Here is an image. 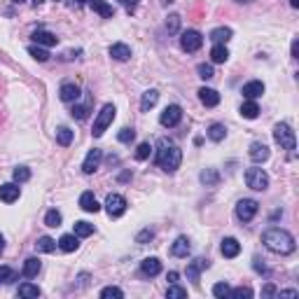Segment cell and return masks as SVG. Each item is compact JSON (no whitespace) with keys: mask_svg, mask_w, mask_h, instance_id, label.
Masks as SVG:
<instances>
[{"mask_svg":"<svg viewBox=\"0 0 299 299\" xmlns=\"http://www.w3.org/2000/svg\"><path fill=\"white\" fill-rule=\"evenodd\" d=\"M87 112H89L87 105H73V112H70V115H73L75 119H87Z\"/></svg>","mask_w":299,"mask_h":299,"instance_id":"c3c4849f","label":"cell"},{"mask_svg":"<svg viewBox=\"0 0 299 299\" xmlns=\"http://www.w3.org/2000/svg\"><path fill=\"white\" fill-rule=\"evenodd\" d=\"M16 294L24 297V299H37L42 294V290L37 288V285H33V283H21L19 290H16Z\"/></svg>","mask_w":299,"mask_h":299,"instance_id":"d4e9b609","label":"cell"},{"mask_svg":"<svg viewBox=\"0 0 299 299\" xmlns=\"http://www.w3.org/2000/svg\"><path fill=\"white\" fill-rule=\"evenodd\" d=\"M178 281V271H171L168 273V283H175Z\"/></svg>","mask_w":299,"mask_h":299,"instance_id":"db71d44e","label":"cell"},{"mask_svg":"<svg viewBox=\"0 0 299 299\" xmlns=\"http://www.w3.org/2000/svg\"><path fill=\"white\" fill-rule=\"evenodd\" d=\"M108 54H110L115 61H129V58H131V47L124 45V42H115V45H110Z\"/></svg>","mask_w":299,"mask_h":299,"instance_id":"e0dca14e","label":"cell"},{"mask_svg":"<svg viewBox=\"0 0 299 299\" xmlns=\"http://www.w3.org/2000/svg\"><path fill=\"white\" fill-rule=\"evenodd\" d=\"M61 213H58L56 208H52V210H47V215H45V225L47 227H61Z\"/></svg>","mask_w":299,"mask_h":299,"instance_id":"d590c367","label":"cell"},{"mask_svg":"<svg viewBox=\"0 0 299 299\" xmlns=\"http://www.w3.org/2000/svg\"><path fill=\"white\" fill-rule=\"evenodd\" d=\"M229 297H234V299H250L252 297V290L250 288H236V290H229Z\"/></svg>","mask_w":299,"mask_h":299,"instance_id":"b9f144b4","label":"cell"},{"mask_svg":"<svg viewBox=\"0 0 299 299\" xmlns=\"http://www.w3.org/2000/svg\"><path fill=\"white\" fill-rule=\"evenodd\" d=\"M150 152H152L150 143H141V145L136 147V159H138V162H145V159L150 157Z\"/></svg>","mask_w":299,"mask_h":299,"instance_id":"ab89813d","label":"cell"},{"mask_svg":"<svg viewBox=\"0 0 299 299\" xmlns=\"http://www.w3.org/2000/svg\"><path fill=\"white\" fill-rule=\"evenodd\" d=\"M40 269H42L40 260H37V257H28L26 262H24V276H26V278H35L37 273H40Z\"/></svg>","mask_w":299,"mask_h":299,"instance_id":"4316f807","label":"cell"},{"mask_svg":"<svg viewBox=\"0 0 299 299\" xmlns=\"http://www.w3.org/2000/svg\"><path fill=\"white\" fill-rule=\"evenodd\" d=\"M56 143L61 147H68L70 143H73V131H70L68 126H58V131H56Z\"/></svg>","mask_w":299,"mask_h":299,"instance_id":"d6a6232c","label":"cell"},{"mask_svg":"<svg viewBox=\"0 0 299 299\" xmlns=\"http://www.w3.org/2000/svg\"><path fill=\"white\" fill-rule=\"evenodd\" d=\"M180 119H183V108L173 103V105H166V108H164L162 117H159V124L171 129V126H178Z\"/></svg>","mask_w":299,"mask_h":299,"instance_id":"ba28073f","label":"cell"},{"mask_svg":"<svg viewBox=\"0 0 299 299\" xmlns=\"http://www.w3.org/2000/svg\"><path fill=\"white\" fill-rule=\"evenodd\" d=\"M79 208H82L84 213H98V210H101V204L96 201L94 192H84V194L79 196Z\"/></svg>","mask_w":299,"mask_h":299,"instance_id":"d6986e66","label":"cell"},{"mask_svg":"<svg viewBox=\"0 0 299 299\" xmlns=\"http://www.w3.org/2000/svg\"><path fill=\"white\" fill-rule=\"evenodd\" d=\"M152 236H154V231H152V229H143L141 234H138L136 241H138V243H145V241H152Z\"/></svg>","mask_w":299,"mask_h":299,"instance_id":"681fc988","label":"cell"},{"mask_svg":"<svg viewBox=\"0 0 299 299\" xmlns=\"http://www.w3.org/2000/svg\"><path fill=\"white\" fill-rule=\"evenodd\" d=\"M273 141L278 143L283 150H288V152H294V147H297L294 131L290 129L288 124H276V126H273Z\"/></svg>","mask_w":299,"mask_h":299,"instance_id":"277c9868","label":"cell"},{"mask_svg":"<svg viewBox=\"0 0 299 299\" xmlns=\"http://www.w3.org/2000/svg\"><path fill=\"white\" fill-rule=\"evenodd\" d=\"M58 98L63 101V103H75V101L79 98V87L73 82H66L61 84V89H58Z\"/></svg>","mask_w":299,"mask_h":299,"instance_id":"5bb4252c","label":"cell"},{"mask_svg":"<svg viewBox=\"0 0 299 299\" xmlns=\"http://www.w3.org/2000/svg\"><path fill=\"white\" fill-rule=\"evenodd\" d=\"M157 101H159V91H157V89L145 91V94H143V98H141V110H143V112L152 110L154 105H157Z\"/></svg>","mask_w":299,"mask_h":299,"instance_id":"484cf974","label":"cell"},{"mask_svg":"<svg viewBox=\"0 0 299 299\" xmlns=\"http://www.w3.org/2000/svg\"><path fill=\"white\" fill-rule=\"evenodd\" d=\"M115 105L112 103H105L103 108H101V112L96 115L94 119V129H91V133H94V138H101L105 131H108V126L112 124V119H115Z\"/></svg>","mask_w":299,"mask_h":299,"instance_id":"3957f363","label":"cell"},{"mask_svg":"<svg viewBox=\"0 0 299 299\" xmlns=\"http://www.w3.org/2000/svg\"><path fill=\"white\" fill-rule=\"evenodd\" d=\"M166 297L168 299H185L187 297V290L180 288V285H175V283H171L168 285V290H166Z\"/></svg>","mask_w":299,"mask_h":299,"instance_id":"8d00e7d4","label":"cell"},{"mask_svg":"<svg viewBox=\"0 0 299 299\" xmlns=\"http://www.w3.org/2000/svg\"><path fill=\"white\" fill-rule=\"evenodd\" d=\"M101 297H103V299H122V297H124V292H122L119 288H115V285H110V288L101 290Z\"/></svg>","mask_w":299,"mask_h":299,"instance_id":"f35d334b","label":"cell"},{"mask_svg":"<svg viewBox=\"0 0 299 299\" xmlns=\"http://www.w3.org/2000/svg\"><path fill=\"white\" fill-rule=\"evenodd\" d=\"M141 271H143V276H147V278H154V276L162 273V262H159L157 257H145L141 262Z\"/></svg>","mask_w":299,"mask_h":299,"instance_id":"2e32d148","label":"cell"},{"mask_svg":"<svg viewBox=\"0 0 299 299\" xmlns=\"http://www.w3.org/2000/svg\"><path fill=\"white\" fill-rule=\"evenodd\" d=\"M248 154H250V159L255 164H264L269 157H271V150H269L264 143H252V145H250V152H248Z\"/></svg>","mask_w":299,"mask_h":299,"instance_id":"9a60e30c","label":"cell"},{"mask_svg":"<svg viewBox=\"0 0 299 299\" xmlns=\"http://www.w3.org/2000/svg\"><path fill=\"white\" fill-rule=\"evenodd\" d=\"M217 180H220V178H217V173H215V171H210V168L201 173V183H204V185H217Z\"/></svg>","mask_w":299,"mask_h":299,"instance_id":"f6af8a7d","label":"cell"},{"mask_svg":"<svg viewBox=\"0 0 299 299\" xmlns=\"http://www.w3.org/2000/svg\"><path fill=\"white\" fill-rule=\"evenodd\" d=\"M105 210L110 217H122L126 213V199L122 194H108L105 196Z\"/></svg>","mask_w":299,"mask_h":299,"instance_id":"9c48e42d","label":"cell"},{"mask_svg":"<svg viewBox=\"0 0 299 299\" xmlns=\"http://www.w3.org/2000/svg\"><path fill=\"white\" fill-rule=\"evenodd\" d=\"M5 250V238H3V234H0V252Z\"/></svg>","mask_w":299,"mask_h":299,"instance_id":"9f6ffc18","label":"cell"},{"mask_svg":"<svg viewBox=\"0 0 299 299\" xmlns=\"http://www.w3.org/2000/svg\"><path fill=\"white\" fill-rule=\"evenodd\" d=\"M77 3H79V5H82V3H87V0H77Z\"/></svg>","mask_w":299,"mask_h":299,"instance_id":"91938a15","label":"cell"},{"mask_svg":"<svg viewBox=\"0 0 299 299\" xmlns=\"http://www.w3.org/2000/svg\"><path fill=\"white\" fill-rule=\"evenodd\" d=\"M199 101L206 105V108H215L220 103V94L215 89H210V87H201L199 89Z\"/></svg>","mask_w":299,"mask_h":299,"instance_id":"ac0fdd59","label":"cell"},{"mask_svg":"<svg viewBox=\"0 0 299 299\" xmlns=\"http://www.w3.org/2000/svg\"><path fill=\"white\" fill-rule=\"evenodd\" d=\"M166 28H168V33H178V28H180V16L178 14H171L166 19Z\"/></svg>","mask_w":299,"mask_h":299,"instance_id":"bcb514c9","label":"cell"},{"mask_svg":"<svg viewBox=\"0 0 299 299\" xmlns=\"http://www.w3.org/2000/svg\"><path fill=\"white\" fill-rule=\"evenodd\" d=\"M91 7H94V12H98L103 19H110L112 14H115V10H112V5H108V3H103V0H91Z\"/></svg>","mask_w":299,"mask_h":299,"instance_id":"4dcf8cb0","label":"cell"},{"mask_svg":"<svg viewBox=\"0 0 299 299\" xmlns=\"http://www.w3.org/2000/svg\"><path fill=\"white\" fill-rule=\"evenodd\" d=\"M101 162H103V150H98V147H94V150H89L87 152V157H84L82 162V171L87 175H91L96 171V168L101 166Z\"/></svg>","mask_w":299,"mask_h":299,"instance_id":"30bf717a","label":"cell"},{"mask_svg":"<svg viewBox=\"0 0 299 299\" xmlns=\"http://www.w3.org/2000/svg\"><path fill=\"white\" fill-rule=\"evenodd\" d=\"M234 3H252V0H234Z\"/></svg>","mask_w":299,"mask_h":299,"instance_id":"680465c9","label":"cell"},{"mask_svg":"<svg viewBox=\"0 0 299 299\" xmlns=\"http://www.w3.org/2000/svg\"><path fill=\"white\" fill-rule=\"evenodd\" d=\"M231 35H234V33H231V28L220 26V28H213L208 37H210V42H213V45H227V42L231 40Z\"/></svg>","mask_w":299,"mask_h":299,"instance_id":"7402d4cb","label":"cell"},{"mask_svg":"<svg viewBox=\"0 0 299 299\" xmlns=\"http://www.w3.org/2000/svg\"><path fill=\"white\" fill-rule=\"evenodd\" d=\"M241 94H243V98H246V101H255V98H260V96L264 94V82H260V79H252V82L243 84Z\"/></svg>","mask_w":299,"mask_h":299,"instance_id":"4fadbf2b","label":"cell"},{"mask_svg":"<svg viewBox=\"0 0 299 299\" xmlns=\"http://www.w3.org/2000/svg\"><path fill=\"white\" fill-rule=\"evenodd\" d=\"M246 185L250 189H255V192H264V189L269 187V175L264 168H257L252 166L246 171Z\"/></svg>","mask_w":299,"mask_h":299,"instance_id":"5b68a950","label":"cell"},{"mask_svg":"<svg viewBox=\"0 0 299 299\" xmlns=\"http://www.w3.org/2000/svg\"><path fill=\"white\" fill-rule=\"evenodd\" d=\"M278 294V297H297V290H281V292H276Z\"/></svg>","mask_w":299,"mask_h":299,"instance_id":"816d5d0a","label":"cell"},{"mask_svg":"<svg viewBox=\"0 0 299 299\" xmlns=\"http://www.w3.org/2000/svg\"><path fill=\"white\" fill-rule=\"evenodd\" d=\"M201 45H204V35L199 31H194V28H189V31H185L180 35V47L185 52H199Z\"/></svg>","mask_w":299,"mask_h":299,"instance_id":"8992f818","label":"cell"},{"mask_svg":"<svg viewBox=\"0 0 299 299\" xmlns=\"http://www.w3.org/2000/svg\"><path fill=\"white\" fill-rule=\"evenodd\" d=\"M292 58H297V40L292 42Z\"/></svg>","mask_w":299,"mask_h":299,"instance_id":"11a10c76","label":"cell"},{"mask_svg":"<svg viewBox=\"0 0 299 299\" xmlns=\"http://www.w3.org/2000/svg\"><path fill=\"white\" fill-rule=\"evenodd\" d=\"M290 5H292L294 10H297V7H299V0H290Z\"/></svg>","mask_w":299,"mask_h":299,"instance_id":"6f0895ef","label":"cell"},{"mask_svg":"<svg viewBox=\"0 0 299 299\" xmlns=\"http://www.w3.org/2000/svg\"><path fill=\"white\" fill-rule=\"evenodd\" d=\"M16 278V271L10 267H0V285L3 283H10V281Z\"/></svg>","mask_w":299,"mask_h":299,"instance_id":"60d3db41","label":"cell"},{"mask_svg":"<svg viewBox=\"0 0 299 299\" xmlns=\"http://www.w3.org/2000/svg\"><path fill=\"white\" fill-rule=\"evenodd\" d=\"M225 136H227L225 124H210V126H208V138H210L213 143L225 141Z\"/></svg>","mask_w":299,"mask_h":299,"instance_id":"1f68e13d","label":"cell"},{"mask_svg":"<svg viewBox=\"0 0 299 299\" xmlns=\"http://www.w3.org/2000/svg\"><path fill=\"white\" fill-rule=\"evenodd\" d=\"M35 250L37 252H54L56 250V241L52 236H40L35 241Z\"/></svg>","mask_w":299,"mask_h":299,"instance_id":"f546056e","label":"cell"},{"mask_svg":"<svg viewBox=\"0 0 299 299\" xmlns=\"http://www.w3.org/2000/svg\"><path fill=\"white\" fill-rule=\"evenodd\" d=\"M19 196H21V187L16 183L0 185V201H5V204H14Z\"/></svg>","mask_w":299,"mask_h":299,"instance_id":"8fae6325","label":"cell"},{"mask_svg":"<svg viewBox=\"0 0 299 299\" xmlns=\"http://www.w3.org/2000/svg\"><path fill=\"white\" fill-rule=\"evenodd\" d=\"M180 162H183V152H180V147L175 145L173 141L162 138V141H159V150H157L159 168L166 171V173H175V171L180 168Z\"/></svg>","mask_w":299,"mask_h":299,"instance_id":"7a4b0ae2","label":"cell"},{"mask_svg":"<svg viewBox=\"0 0 299 299\" xmlns=\"http://www.w3.org/2000/svg\"><path fill=\"white\" fill-rule=\"evenodd\" d=\"M196 73H199V77L201 79H210L213 77V66H210V63H199V68H196Z\"/></svg>","mask_w":299,"mask_h":299,"instance_id":"ee69618b","label":"cell"},{"mask_svg":"<svg viewBox=\"0 0 299 299\" xmlns=\"http://www.w3.org/2000/svg\"><path fill=\"white\" fill-rule=\"evenodd\" d=\"M241 115L246 117V119H257L260 117V105L255 103V101H246V103L241 105Z\"/></svg>","mask_w":299,"mask_h":299,"instance_id":"f1b7e54d","label":"cell"},{"mask_svg":"<svg viewBox=\"0 0 299 299\" xmlns=\"http://www.w3.org/2000/svg\"><path fill=\"white\" fill-rule=\"evenodd\" d=\"M257 210H260V204L255 199H241L236 204V217L241 222H250L252 217L257 215Z\"/></svg>","mask_w":299,"mask_h":299,"instance_id":"52a82bcc","label":"cell"},{"mask_svg":"<svg viewBox=\"0 0 299 299\" xmlns=\"http://www.w3.org/2000/svg\"><path fill=\"white\" fill-rule=\"evenodd\" d=\"M133 138H136V131H133V129H122V131L117 133V141L119 143H131Z\"/></svg>","mask_w":299,"mask_h":299,"instance_id":"7dc6e473","label":"cell"},{"mask_svg":"<svg viewBox=\"0 0 299 299\" xmlns=\"http://www.w3.org/2000/svg\"><path fill=\"white\" fill-rule=\"evenodd\" d=\"M122 5H124V10L126 12H133L138 7V3H141V0H119Z\"/></svg>","mask_w":299,"mask_h":299,"instance_id":"f907efd6","label":"cell"},{"mask_svg":"<svg viewBox=\"0 0 299 299\" xmlns=\"http://www.w3.org/2000/svg\"><path fill=\"white\" fill-rule=\"evenodd\" d=\"M229 285H227V283H215V285H213V294H215V297L217 299H225V297H229Z\"/></svg>","mask_w":299,"mask_h":299,"instance_id":"7bdbcfd3","label":"cell"},{"mask_svg":"<svg viewBox=\"0 0 299 299\" xmlns=\"http://www.w3.org/2000/svg\"><path fill=\"white\" fill-rule=\"evenodd\" d=\"M12 178H14V183H26V180H31V171L26 166H16L12 171Z\"/></svg>","mask_w":299,"mask_h":299,"instance_id":"74e56055","label":"cell"},{"mask_svg":"<svg viewBox=\"0 0 299 299\" xmlns=\"http://www.w3.org/2000/svg\"><path fill=\"white\" fill-rule=\"evenodd\" d=\"M220 250H222V255L225 257H236L238 252H241V243L236 241V238H231V236H227V238H222V246H220Z\"/></svg>","mask_w":299,"mask_h":299,"instance_id":"44dd1931","label":"cell"},{"mask_svg":"<svg viewBox=\"0 0 299 299\" xmlns=\"http://www.w3.org/2000/svg\"><path fill=\"white\" fill-rule=\"evenodd\" d=\"M14 3H24V0H14Z\"/></svg>","mask_w":299,"mask_h":299,"instance_id":"94428289","label":"cell"},{"mask_svg":"<svg viewBox=\"0 0 299 299\" xmlns=\"http://www.w3.org/2000/svg\"><path fill=\"white\" fill-rule=\"evenodd\" d=\"M33 42L40 45V47H54V45L58 42V37L54 35V33H49V31H35L33 33Z\"/></svg>","mask_w":299,"mask_h":299,"instance_id":"603a6c76","label":"cell"},{"mask_svg":"<svg viewBox=\"0 0 299 299\" xmlns=\"http://www.w3.org/2000/svg\"><path fill=\"white\" fill-rule=\"evenodd\" d=\"M91 234H94V225H89V222H84V220L75 222V236L87 238V236H91Z\"/></svg>","mask_w":299,"mask_h":299,"instance_id":"836d02e7","label":"cell"},{"mask_svg":"<svg viewBox=\"0 0 299 299\" xmlns=\"http://www.w3.org/2000/svg\"><path fill=\"white\" fill-rule=\"evenodd\" d=\"M227 58H229V49H227L225 45H213V49H210V61L213 63H225Z\"/></svg>","mask_w":299,"mask_h":299,"instance_id":"83f0119b","label":"cell"},{"mask_svg":"<svg viewBox=\"0 0 299 299\" xmlns=\"http://www.w3.org/2000/svg\"><path fill=\"white\" fill-rule=\"evenodd\" d=\"M56 246L61 248L63 252H75L79 248V236H75V234H63Z\"/></svg>","mask_w":299,"mask_h":299,"instance_id":"cb8c5ba5","label":"cell"},{"mask_svg":"<svg viewBox=\"0 0 299 299\" xmlns=\"http://www.w3.org/2000/svg\"><path fill=\"white\" fill-rule=\"evenodd\" d=\"M210 267V262L208 260H204V257H196L194 262L189 264L187 267V278L192 281V283L194 285H199V276H201V271H204V269H208Z\"/></svg>","mask_w":299,"mask_h":299,"instance_id":"7c38bea8","label":"cell"},{"mask_svg":"<svg viewBox=\"0 0 299 299\" xmlns=\"http://www.w3.org/2000/svg\"><path fill=\"white\" fill-rule=\"evenodd\" d=\"M189 250H192V246H189L187 236H178L175 238V243L171 246V255H173V257H187Z\"/></svg>","mask_w":299,"mask_h":299,"instance_id":"ffe728a7","label":"cell"},{"mask_svg":"<svg viewBox=\"0 0 299 299\" xmlns=\"http://www.w3.org/2000/svg\"><path fill=\"white\" fill-rule=\"evenodd\" d=\"M262 294H264V297H271V294H276V288H273V285H264Z\"/></svg>","mask_w":299,"mask_h":299,"instance_id":"f5cc1de1","label":"cell"},{"mask_svg":"<svg viewBox=\"0 0 299 299\" xmlns=\"http://www.w3.org/2000/svg\"><path fill=\"white\" fill-rule=\"evenodd\" d=\"M28 54H31L35 61H40V63L49 61V52L45 47H40V45H31V47H28Z\"/></svg>","mask_w":299,"mask_h":299,"instance_id":"e575fe53","label":"cell"},{"mask_svg":"<svg viewBox=\"0 0 299 299\" xmlns=\"http://www.w3.org/2000/svg\"><path fill=\"white\" fill-rule=\"evenodd\" d=\"M262 243L267 246V250L271 252H278V255H290L294 252L297 243H294V236L290 231L281 229V227H271L262 234Z\"/></svg>","mask_w":299,"mask_h":299,"instance_id":"6da1fadb","label":"cell"}]
</instances>
